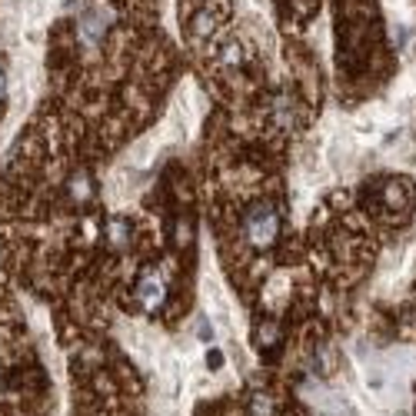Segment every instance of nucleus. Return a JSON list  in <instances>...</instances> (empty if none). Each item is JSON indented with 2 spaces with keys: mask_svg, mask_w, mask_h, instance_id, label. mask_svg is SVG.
<instances>
[{
  "mask_svg": "<svg viewBox=\"0 0 416 416\" xmlns=\"http://www.w3.org/2000/svg\"><path fill=\"white\" fill-rule=\"evenodd\" d=\"M243 233L250 240V247H256V250L270 247V243L277 240V233H280V217H277V210L267 207V203L250 207L247 210V217H243Z\"/></svg>",
  "mask_w": 416,
  "mask_h": 416,
  "instance_id": "1",
  "label": "nucleus"
},
{
  "mask_svg": "<svg viewBox=\"0 0 416 416\" xmlns=\"http://www.w3.org/2000/svg\"><path fill=\"white\" fill-rule=\"evenodd\" d=\"M164 293H167V286L157 273H144V280L137 283V300H140L144 310H157L164 303Z\"/></svg>",
  "mask_w": 416,
  "mask_h": 416,
  "instance_id": "2",
  "label": "nucleus"
},
{
  "mask_svg": "<svg viewBox=\"0 0 416 416\" xmlns=\"http://www.w3.org/2000/svg\"><path fill=\"white\" fill-rule=\"evenodd\" d=\"M0 97H3V74H0Z\"/></svg>",
  "mask_w": 416,
  "mask_h": 416,
  "instance_id": "3",
  "label": "nucleus"
}]
</instances>
